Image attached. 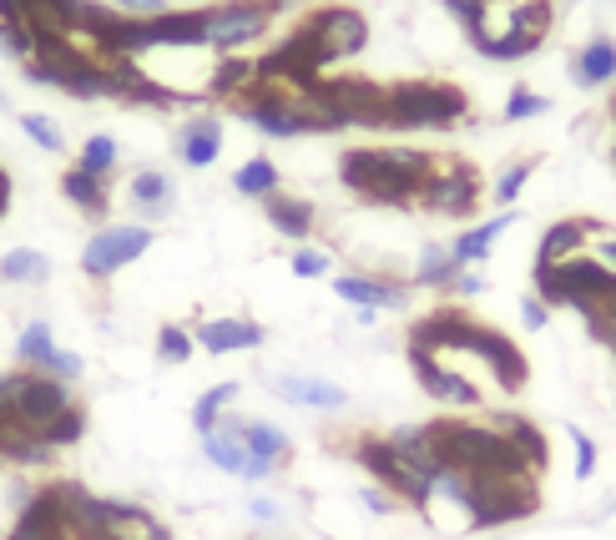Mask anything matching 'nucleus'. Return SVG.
Segmentation results:
<instances>
[{"label":"nucleus","instance_id":"f257e3e1","mask_svg":"<svg viewBox=\"0 0 616 540\" xmlns=\"http://www.w3.org/2000/svg\"><path fill=\"white\" fill-rule=\"evenodd\" d=\"M435 157L419 147H349L339 157V182L375 208H415Z\"/></svg>","mask_w":616,"mask_h":540},{"label":"nucleus","instance_id":"f03ea898","mask_svg":"<svg viewBox=\"0 0 616 540\" xmlns=\"http://www.w3.org/2000/svg\"><path fill=\"white\" fill-rule=\"evenodd\" d=\"M435 444H440L445 464L460 474H490V480H506V474H530V464L520 460V450L506 434L490 424V419H465V414H445L429 419ZM540 480V474H536Z\"/></svg>","mask_w":616,"mask_h":540},{"label":"nucleus","instance_id":"7ed1b4c3","mask_svg":"<svg viewBox=\"0 0 616 540\" xmlns=\"http://www.w3.org/2000/svg\"><path fill=\"white\" fill-rule=\"evenodd\" d=\"M470 117V97L455 81H395L385 91L379 132H450Z\"/></svg>","mask_w":616,"mask_h":540},{"label":"nucleus","instance_id":"20e7f679","mask_svg":"<svg viewBox=\"0 0 616 540\" xmlns=\"http://www.w3.org/2000/svg\"><path fill=\"white\" fill-rule=\"evenodd\" d=\"M465 526L470 530H500L530 520L540 510V480L536 474H506V480H490V474H470L465 480Z\"/></svg>","mask_w":616,"mask_h":540},{"label":"nucleus","instance_id":"39448f33","mask_svg":"<svg viewBox=\"0 0 616 540\" xmlns=\"http://www.w3.org/2000/svg\"><path fill=\"white\" fill-rule=\"evenodd\" d=\"M349 454H354V464H359V470L369 474L379 490H389V496L399 500V506H409V510H429V506H435V486H429L425 474H415L395 450H389L385 434H359V440L349 444Z\"/></svg>","mask_w":616,"mask_h":540},{"label":"nucleus","instance_id":"423d86ee","mask_svg":"<svg viewBox=\"0 0 616 540\" xmlns=\"http://www.w3.org/2000/svg\"><path fill=\"white\" fill-rule=\"evenodd\" d=\"M0 394L11 404L16 424L31 434H41L56 414H67V409L77 404L71 384H61V379H51V374H36V369H11V374H0Z\"/></svg>","mask_w":616,"mask_h":540},{"label":"nucleus","instance_id":"0eeeda50","mask_svg":"<svg viewBox=\"0 0 616 540\" xmlns=\"http://www.w3.org/2000/svg\"><path fill=\"white\" fill-rule=\"evenodd\" d=\"M480 198H485V182L465 157H435V172L419 188L415 208L435 212V218H450V222H470L480 212Z\"/></svg>","mask_w":616,"mask_h":540},{"label":"nucleus","instance_id":"6e6552de","mask_svg":"<svg viewBox=\"0 0 616 540\" xmlns=\"http://www.w3.org/2000/svg\"><path fill=\"white\" fill-rule=\"evenodd\" d=\"M455 353H475L506 394H520V389L530 384V364H526V353H520V343L510 339V333L490 329V323L470 319V313H465L460 333H455Z\"/></svg>","mask_w":616,"mask_h":540},{"label":"nucleus","instance_id":"1a4fd4ad","mask_svg":"<svg viewBox=\"0 0 616 540\" xmlns=\"http://www.w3.org/2000/svg\"><path fill=\"white\" fill-rule=\"evenodd\" d=\"M152 243H157V232L147 228V222H107V228H97L87 238V248H81V273H87L91 283H107L121 268H132L137 258H147Z\"/></svg>","mask_w":616,"mask_h":540},{"label":"nucleus","instance_id":"9d476101","mask_svg":"<svg viewBox=\"0 0 616 540\" xmlns=\"http://www.w3.org/2000/svg\"><path fill=\"white\" fill-rule=\"evenodd\" d=\"M274 21V0H228L208 11V46H218L222 56L238 46H254Z\"/></svg>","mask_w":616,"mask_h":540},{"label":"nucleus","instance_id":"9b49d317","mask_svg":"<svg viewBox=\"0 0 616 540\" xmlns=\"http://www.w3.org/2000/svg\"><path fill=\"white\" fill-rule=\"evenodd\" d=\"M405 359H409V374H415V384L425 389L429 399H440V404H455V409H480V404H485L480 389H475L465 374H455V369L445 364L440 353H429V349H419V343H409Z\"/></svg>","mask_w":616,"mask_h":540},{"label":"nucleus","instance_id":"f8f14e48","mask_svg":"<svg viewBox=\"0 0 616 540\" xmlns=\"http://www.w3.org/2000/svg\"><path fill=\"white\" fill-rule=\"evenodd\" d=\"M304 26L319 36V46L329 51L334 67L349 61V56H359L364 46H369V21H364L354 6H324V11H314Z\"/></svg>","mask_w":616,"mask_h":540},{"label":"nucleus","instance_id":"ddd939ff","mask_svg":"<svg viewBox=\"0 0 616 540\" xmlns=\"http://www.w3.org/2000/svg\"><path fill=\"white\" fill-rule=\"evenodd\" d=\"M242 444H248V474L242 480H268V474L288 470V460H294L288 430L268 424V419H242Z\"/></svg>","mask_w":616,"mask_h":540},{"label":"nucleus","instance_id":"4468645a","mask_svg":"<svg viewBox=\"0 0 616 540\" xmlns=\"http://www.w3.org/2000/svg\"><path fill=\"white\" fill-rule=\"evenodd\" d=\"M385 440H389V450H395L399 460L409 464V470L425 474L429 486H440V474H450V464H445L440 444H435V430H429V419H425V424H395Z\"/></svg>","mask_w":616,"mask_h":540},{"label":"nucleus","instance_id":"2eb2a0df","mask_svg":"<svg viewBox=\"0 0 616 540\" xmlns=\"http://www.w3.org/2000/svg\"><path fill=\"white\" fill-rule=\"evenodd\" d=\"M334 293L354 309H409V283H395V278H379V273H339L334 278Z\"/></svg>","mask_w":616,"mask_h":540},{"label":"nucleus","instance_id":"dca6fc26","mask_svg":"<svg viewBox=\"0 0 616 540\" xmlns=\"http://www.w3.org/2000/svg\"><path fill=\"white\" fill-rule=\"evenodd\" d=\"M258 208H264L268 228L284 232L288 243H308V238L319 232V208H314L308 198H298V192H284V188H278V192H268Z\"/></svg>","mask_w":616,"mask_h":540},{"label":"nucleus","instance_id":"f3484780","mask_svg":"<svg viewBox=\"0 0 616 540\" xmlns=\"http://www.w3.org/2000/svg\"><path fill=\"white\" fill-rule=\"evenodd\" d=\"M602 222L596 218H562V222H550L546 232H540V243H536V263L550 268V263H566V258L586 253V243H596L602 238Z\"/></svg>","mask_w":616,"mask_h":540},{"label":"nucleus","instance_id":"a211bd4d","mask_svg":"<svg viewBox=\"0 0 616 540\" xmlns=\"http://www.w3.org/2000/svg\"><path fill=\"white\" fill-rule=\"evenodd\" d=\"M192 339H198L202 353H248V349H264V323L254 319H202L198 329H192Z\"/></svg>","mask_w":616,"mask_h":540},{"label":"nucleus","instance_id":"6ab92c4d","mask_svg":"<svg viewBox=\"0 0 616 540\" xmlns=\"http://www.w3.org/2000/svg\"><path fill=\"white\" fill-rule=\"evenodd\" d=\"M274 394L284 399V404L319 409V414H339V409L349 404V394H344L339 384H329V379H314V374H278L274 379Z\"/></svg>","mask_w":616,"mask_h":540},{"label":"nucleus","instance_id":"aec40b11","mask_svg":"<svg viewBox=\"0 0 616 540\" xmlns=\"http://www.w3.org/2000/svg\"><path fill=\"white\" fill-rule=\"evenodd\" d=\"M202 454H208V464L212 470H222V474H248V444H242V414H222L218 419V430L212 434H202Z\"/></svg>","mask_w":616,"mask_h":540},{"label":"nucleus","instance_id":"412c9836","mask_svg":"<svg viewBox=\"0 0 616 540\" xmlns=\"http://www.w3.org/2000/svg\"><path fill=\"white\" fill-rule=\"evenodd\" d=\"M500 434H506L510 444L520 450V460L530 464V474H546L550 470V440H546V430H540L536 419H526V414H516V409H506V414H496L490 419Z\"/></svg>","mask_w":616,"mask_h":540},{"label":"nucleus","instance_id":"4be33fe9","mask_svg":"<svg viewBox=\"0 0 616 540\" xmlns=\"http://www.w3.org/2000/svg\"><path fill=\"white\" fill-rule=\"evenodd\" d=\"M516 222V208H506V212H496V218H485V222H470V228L460 232L450 243V258L460 268H480L485 258H490V248H496V238Z\"/></svg>","mask_w":616,"mask_h":540},{"label":"nucleus","instance_id":"5701e85b","mask_svg":"<svg viewBox=\"0 0 616 540\" xmlns=\"http://www.w3.org/2000/svg\"><path fill=\"white\" fill-rule=\"evenodd\" d=\"M222 152V122L218 117H188L177 127V157L188 167H212Z\"/></svg>","mask_w":616,"mask_h":540},{"label":"nucleus","instance_id":"b1692460","mask_svg":"<svg viewBox=\"0 0 616 540\" xmlns=\"http://www.w3.org/2000/svg\"><path fill=\"white\" fill-rule=\"evenodd\" d=\"M61 198H67L71 208H77L81 218H91V222H107V212H111L107 182L91 177V172H81V167H67V172H61Z\"/></svg>","mask_w":616,"mask_h":540},{"label":"nucleus","instance_id":"393cba45","mask_svg":"<svg viewBox=\"0 0 616 540\" xmlns=\"http://www.w3.org/2000/svg\"><path fill=\"white\" fill-rule=\"evenodd\" d=\"M572 77H576V87H612L616 81V41H606V36L586 41L572 61Z\"/></svg>","mask_w":616,"mask_h":540},{"label":"nucleus","instance_id":"a878e982","mask_svg":"<svg viewBox=\"0 0 616 540\" xmlns=\"http://www.w3.org/2000/svg\"><path fill=\"white\" fill-rule=\"evenodd\" d=\"M455 278H460V263L450 258V248L425 243V248H419V263H415V278H409V288H435V293H450Z\"/></svg>","mask_w":616,"mask_h":540},{"label":"nucleus","instance_id":"bb28decb","mask_svg":"<svg viewBox=\"0 0 616 540\" xmlns=\"http://www.w3.org/2000/svg\"><path fill=\"white\" fill-rule=\"evenodd\" d=\"M132 202L142 208V218H167L172 212V177L167 172H137L132 177Z\"/></svg>","mask_w":616,"mask_h":540},{"label":"nucleus","instance_id":"cd10ccee","mask_svg":"<svg viewBox=\"0 0 616 540\" xmlns=\"http://www.w3.org/2000/svg\"><path fill=\"white\" fill-rule=\"evenodd\" d=\"M254 87V61L248 56H218V67H212V77H208V97H242V91Z\"/></svg>","mask_w":616,"mask_h":540},{"label":"nucleus","instance_id":"c85d7f7f","mask_svg":"<svg viewBox=\"0 0 616 540\" xmlns=\"http://www.w3.org/2000/svg\"><path fill=\"white\" fill-rule=\"evenodd\" d=\"M51 278V258L36 253V248H11L0 258V283H46Z\"/></svg>","mask_w":616,"mask_h":540},{"label":"nucleus","instance_id":"c756f323","mask_svg":"<svg viewBox=\"0 0 616 540\" xmlns=\"http://www.w3.org/2000/svg\"><path fill=\"white\" fill-rule=\"evenodd\" d=\"M232 192H238V198L264 202L268 192H278V167L268 162V157H248V162L232 172Z\"/></svg>","mask_w":616,"mask_h":540},{"label":"nucleus","instance_id":"7c9ffc66","mask_svg":"<svg viewBox=\"0 0 616 540\" xmlns=\"http://www.w3.org/2000/svg\"><path fill=\"white\" fill-rule=\"evenodd\" d=\"M51 353H56V333H51V323H46V319L26 323L21 339H16V364H21V369H36V374H41Z\"/></svg>","mask_w":616,"mask_h":540},{"label":"nucleus","instance_id":"2f4dec72","mask_svg":"<svg viewBox=\"0 0 616 540\" xmlns=\"http://www.w3.org/2000/svg\"><path fill=\"white\" fill-rule=\"evenodd\" d=\"M232 399H238V384H232V379H228V384L202 389L198 404H192V430H198V440H202V434L218 430V419L232 409Z\"/></svg>","mask_w":616,"mask_h":540},{"label":"nucleus","instance_id":"473e14b6","mask_svg":"<svg viewBox=\"0 0 616 540\" xmlns=\"http://www.w3.org/2000/svg\"><path fill=\"white\" fill-rule=\"evenodd\" d=\"M87 424H91V419H87V404L77 399V404H71L67 414H56L51 424H46V430H41V440L51 444L56 454H61V450H71V444H81V440H87Z\"/></svg>","mask_w":616,"mask_h":540},{"label":"nucleus","instance_id":"72a5a7b5","mask_svg":"<svg viewBox=\"0 0 616 540\" xmlns=\"http://www.w3.org/2000/svg\"><path fill=\"white\" fill-rule=\"evenodd\" d=\"M117 142H111L107 132H97V137H87L81 142V152H77V167L81 172H91V177H101V182H111V172H117Z\"/></svg>","mask_w":616,"mask_h":540},{"label":"nucleus","instance_id":"f704fd0d","mask_svg":"<svg viewBox=\"0 0 616 540\" xmlns=\"http://www.w3.org/2000/svg\"><path fill=\"white\" fill-rule=\"evenodd\" d=\"M192 353H198V339H192L182 323H162V329H157V359H162V364H188Z\"/></svg>","mask_w":616,"mask_h":540},{"label":"nucleus","instance_id":"c9c22d12","mask_svg":"<svg viewBox=\"0 0 616 540\" xmlns=\"http://www.w3.org/2000/svg\"><path fill=\"white\" fill-rule=\"evenodd\" d=\"M536 177V157H526V162L506 167L496 182V192H490V202H500V208H510V202H520V192H526V182Z\"/></svg>","mask_w":616,"mask_h":540},{"label":"nucleus","instance_id":"e433bc0d","mask_svg":"<svg viewBox=\"0 0 616 540\" xmlns=\"http://www.w3.org/2000/svg\"><path fill=\"white\" fill-rule=\"evenodd\" d=\"M21 132L31 137V142L41 147V152H61V147H67V137H61V127H56L51 117H41V111H26V117H21Z\"/></svg>","mask_w":616,"mask_h":540},{"label":"nucleus","instance_id":"4c0bfd02","mask_svg":"<svg viewBox=\"0 0 616 540\" xmlns=\"http://www.w3.org/2000/svg\"><path fill=\"white\" fill-rule=\"evenodd\" d=\"M0 51L16 56V61H31V56H36V31L26 21H0Z\"/></svg>","mask_w":616,"mask_h":540},{"label":"nucleus","instance_id":"58836bf2","mask_svg":"<svg viewBox=\"0 0 616 540\" xmlns=\"http://www.w3.org/2000/svg\"><path fill=\"white\" fill-rule=\"evenodd\" d=\"M566 434H572V450H576V464H572V474H576V480H582V486H586V480H592V474H596V464H602V450H596V440H592V434H586V430H576V424H572V430H566Z\"/></svg>","mask_w":616,"mask_h":540},{"label":"nucleus","instance_id":"ea45409f","mask_svg":"<svg viewBox=\"0 0 616 540\" xmlns=\"http://www.w3.org/2000/svg\"><path fill=\"white\" fill-rule=\"evenodd\" d=\"M546 111H550V101L536 97L530 87H516L506 97V122H530V117H546Z\"/></svg>","mask_w":616,"mask_h":540},{"label":"nucleus","instance_id":"a19ab883","mask_svg":"<svg viewBox=\"0 0 616 540\" xmlns=\"http://www.w3.org/2000/svg\"><path fill=\"white\" fill-rule=\"evenodd\" d=\"M445 11H450L455 21L470 31V41H475V36H485V16H490V0H445Z\"/></svg>","mask_w":616,"mask_h":540},{"label":"nucleus","instance_id":"79ce46f5","mask_svg":"<svg viewBox=\"0 0 616 540\" xmlns=\"http://www.w3.org/2000/svg\"><path fill=\"white\" fill-rule=\"evenodd\" d=\"M41 374L61 379V384H77V379L87 374V364H81V353H71V349H56L51 359H46V369H41Z\"/></svg>","mask_w":616,"mask_h":540},{"label":"nucleus","instance_id":"37998d69","mask_svg":"<svg viewBox=\"0 0 616 540\" xmlns=\"http://www.w3.org/2000/svg\"><path fill=\"white\" fill-rule=\"evenodd\" d=\"M288 268H294V278H324L334 268V258L324 253V248H298V253L288 258Z\"/></svg>","mask_w":616,"mask_h":540},{"label":"nucleus","instance_id":"c03bdc74","mask_svg":"<svg viewBox=\"0 0 616 540\" xmlns=\"http://www.w3.org/2000/svg\"><path fill=\"white\" fill-rule=\"evenodd\" d=\"M520 323H526L530 333H540V329H546V323H550V309H546V303H540L536 293H526V298H520Z\"/></svg>","mask_w":616,"mask_h":540},{"label":"nucleus","instance_id":"a18cd8bd","mask_svg":"<svg viewBox=\"0 0 616 540\" xmlns=\"http://www.w3.org/2000/svg\"><path fill=\"white\" fill-rule=\"evenodd\" d=\"M359 500L369 506V516H389V510L399 506V500L389 496V490H379V486H364V490H359Z\"/></svg>","mask_w":616,"mask_h":540},{"label":"nucleus","instance_id":"49530a36","mask_svg":"<svg viewBox=\"0 0 616 540\" xmlns=\"http://www.w3.org/2000/svg\"><path fill=\"white\" fill-rule=\"evenodd\" d=\"M450 293H460V298H480V293H485V278L475 273V268H460V278H455Z\"/></svg>","mask_w":616,"mask_h":540},{"label":"nucleus","instance_id":"de8ad7c7","mask_svg":"<svg viewBox=\"0 0 616 540\" xmlns=\"http://www.w3.org/2000/svg\"><path fill=\"white\" fill-rule=\"evenodd\" d=\"M117 11L121 16H162L167 6L162 0H117Z\"/></svg>","mask_w":616,"mask_h":540},{"label":"nucleus","instance_id":"09e8293b","mask_svg":"<svg viewBox=\"0 0 616 540\" xmlns=\"http://www.w3.org/2000/svg\"><path fill=\"white\" fill-rule=\"evenodd\" d=\"M248 516H254V520H268V526H274V520H278V506H274L268 496H254V500H248Z\"/></svg>","mask_w":616,"mask_h":540},{"label":"nucleus","instance_id":"8fccbe9b","mask_svg":"<svg viewBox=\"0 0 616 540\" xmlns=\"http://www.w3.org/2000/svg\"><path fill=\"white\" fill-rule=\"evenodd\" d=\"M596 258H602L606 268H616V232H612V228H606L602 238H596Z\"/></svg>","mask_w":616,"mask_h":540},{"label":"nucleus","instance_id":"3c124183","mask_svg":"<svg viewBox=\"0 0 616 540\" xmlns=\"http://www.w3.org/2000/svg\"><path fill=\"white\" fill-rule=\"evenodd\" d=\"M6 212H11V172L0 167V218H6Z\"/></svg>","mask_w":616,"mask_h":540},{"label":"nucleus","instance_id":"603ef678","mask_svg":"<svg viewBox=\"0 0 616 540\" xmlns=\"http://www.w3.org/2000/svg\"><path fill=\"white\" fill-rule=\"evenodd\" d=\"M612 162H616V147H612Z\"/></svg>","mask_w":616,"mask_h":540},{"label":"nucleus","instance_id":"864d4df0","mask_svg":"<svg viewBox=\"0 0 616 540\" xmlns=\"http://www.w3.org/2000/svg\"><path fill=\"white\" fill-rule=\"evenodd\" d=\"M0 107H6V97H0Z\"/></svg>","mask_w":616,"mask_h":540}]
</instances>
